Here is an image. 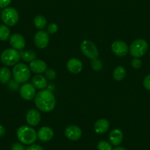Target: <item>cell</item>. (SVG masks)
Segmentation results:
<instances>
[{
  "mask_svg": "<svg viewBox=\"0 0 150 150\" xmlns=\"http://www.w3.org/2000/svg\"><path fill=\"white\" fill-rule=\"evenodd\" d=\"M131 65H132V67L133 69H138L142 66V63H141V60L139 58H138V57H134L132 60V62H131Z\"/></svg>",
  "mask_w": 150,
  "mask_h": 150,
  "instance_id": "obj_29",
  "label": "cell"
},
{
  "mask_svg": "<svg viewBox=\"0 0 150 150\" xmlns=\"http://www.w3.org/2000/svg\"><path fill=\"white\" fill-rule=\"evenodd\" d=\"M17 138L21 143L27 145H31L35 142L38 135L35 130L31 127L23 125L18 129L16 132Z\"/></svg>",
  "mask_w": 150,
  "mask_h": 150,
  "instance_id": "obj_2",
  "label": "cell"
},
{
  "mask_svg": "<svg viewBox=\"0 0 150 150\" xmlns=\"http://www.w3.org/2000/svg\"><path fill=\"white\" fill-rule=\"evenodd\" d=\"M143 84H144V88H145L146 89L150 91V74L147 75L146 77L144 78Z\"/></svg>",
  "mask_w": 150,
  "mask_h": 150,
  "instance_id": "obj_31",
  "label": "cell"
},
{
  "mask_svg": "<svg viewBox=\"0 0 150 150\" xmlns=\"http://www.w3.org/2000/svg\"><path fill=\"white\" fill-rule=\"evenodd\" d=\"M30 69L36 74H41L45 73L47 69V65L44 60L39 59H35L30 63Z\"/></svg>",
  "mask_w": 150,
  "mask_h": 150,
  "instance_id": "obj_13",
  "label": "cell"
},
{
  "mask_svg": "<svg viewBox=\"0 0 150 150\" xmlns=\"http://www.w3.org/2000/svg\"><path fill=\"white\" fill-rule=\"evenodd\" d=\"M5 134V129L2 125H0V137L4 136Z\"/></svg>",
  "mask_w": 150,
  "mask_h": 150,
  "instance_id": "obj_35",
  "label": "cell"
},
{
  "mask_svg": "<svg viewBox=\"0 0 150 150\" xmlns=\"http://www.w3.org/2000/svg\"><path fill=\"white\" fill-rule=\"evenodd\" d=\"M91 67L94 71H99L102 70V68H103V64H102V62L100 60L96 58L95 59V60H92Z\"/></svg>",
  "mask_w": 150,
  "mask_h": 150,
  "instance_id": "obj_26",
  "label": "cell"
},
{
  "mask_svg": "<svg viewBox=\"0 0 150 150\" xmlns=\"http://www.w3.org/2000/svg\"><path fill=\"white\" fill-rule=\"evenodd\" d=\"M109 141L112 145L119 146L123 141V132L119 129H112L109 134Z\"/></svg>",
  "mask_w": 150,
  "mask_h": 150,
  "instance_id": "obj_16",
  "label": "cell"
},
{
  "mask_svg": "<svg viewBox=\"0 0 150 150\" xmlns=\"http://www.w3.org/2000/svg\"><path fill=\"white\" fill-rule=\"evenodd\" d=\"M21 58L25 62H32L36 57V54L32 50H25L20 52Z\"/></svg>",
  "mask_w": 150,
  "mask_h": 150,
  "instance_id": "obj_23",
  "label": "cell"
},
{
  "mask_svg": "<svg viewBox=\"0 0 150 150\" xmlns=\"http://www.w3.org/2000/svg\"><path fill=\"white\" fill-rule=\"evenodd\" d=\"M97 148L99 150H112L110 143L106 141H101L100 142H99Z\"/></svg>",
  "mask_w": 150,
  "mask_h": 150,
  "instance_id": "obj_25",
  "label": "cell"
},
{
  "mask_svg": "<svg viewBox=\"0 0 150 150\" xmlns=\"http://www.w3.org/2000/svg\"><path fill=\"white\" fill-rule=\"evenodd\" d=\"M32 84L35 88L44 90L47 86V81L46 77L41 74H36L32 80Z\"/></svg>",
  "mask_w": 150,
  "mask_h": 150,
  "instance_id": "obj_19",
  "label": "cell"
},
{
  "mask_svg": "<svg viewBox=\"0 0 150 150\" xmlns=\"http://www.w3.org/2000/svg\"><path fill=\"white\" fill-rule=\"evenodd\" d=\"M45 75L47 78H48L49 80H54L57 77V74H56V72L55 71L53 70L52 69H47V71H45Z\"/></svg>",
  "mask_w": 150,
  "mask_h": 150,
  "instance_id": "obj_27",
  "label": "cell"
},
{
  "mask_svg": "<svg viewBox=\"0 0 150 150\" xmlns=\"http://www.w3.org/2000/svg\"><path fill=\"white\" fill-rule=\"evenodd\" d=\"M38 138H39L41 141L47 142L50 141L54 135L53 130L49 127H43L38 130L37 133Z\"/></svg>",
  "mask_w": 150,
  "mask_h": 150,
  "instance_id": "obj_17",
  "label": "cell"
},
{
  "mask_svg": "<svg viewBox=\"0 0 150 150\" xmlns=\"http://www.w3.org/2000/svg\"><path fill=\"white\" fill-rule=\"evenodd\" d=\"M26 120L30 126H37L41 122V113L35 109H30L26 114Z\"/></svg>",
  "mask_w": 150,
  "mask_h": 150,
  "instance_id": "obj_14",
  "label": "cell"
},
{
  "mask_svg": "<svg viewBox=\"0 0 150 150\" xmlns=\"http://www.w3.org/2000/svg\"><path fill=\"white\" fill-rule=\"evenodd\" d=\"M148 50V44L144 39H136L131 44L129 53L134 57H141L146 53Z\"/></svg>",
  "mask_w": 150,
  "mask_h": 150,
  "instance_id": "obj_6",
  "label": "cell"
},
{
  "mask_svg": "<svg viewBox=\"0 0 150 150\" xmlns=\"http://www.w3.org/2000/svg\"><path fill=\"white\" fill-rule=\"evenodd\" d=\"M35 104L38 109L42 112H50L53 110L55 107V97L51 91L44 89L35 95Z\"/></svg>",
  "mask_w": 150,
  "mask_h": 150,
  "instance_id": "obj_1",
  "label": "cell"
},
{
  "mask_svg": "<svg viewBox=\"0 0 150 150\" xmlns=\"http://www.w3.org/2000/svg\"><path fill=\"white\" fill-rule=\"evenodd\" d=\"M25 150H44L41 146L38 144H31L30 146L27 147Z\"/></svg>",
  "mask_w": 150,
  "mask_h": 150,
  "instance_id": "obj_34",
  "label": "cell"
},
{
  "mask_svg": "<svg viewBox=\"0 0 150 150\" xmlns=\"http://www.w3.org/2000/svg\"><path fill=\"white\" fill-rule=\"evenodd\" d=\"M11 150H25V147L21 143H14L11 146Z\"/></svg>",
  "mask_w": 150,
  "mask_h": 150,
  "instance_id": "obj_30",
  "label": "cell"
},
{
  "mask_svg": "<svg viewBox=\"0 0 150 150\" xmlns=\"http://www.w3.org/2000/svg\"><path fill=\"white\" fill-rule=\"evenodd\" d=\"M47 24V20L44 16H36L34 18V25L38 30H43Z\"/></svg>",
  "mask_w": 150,
  "mask_h": 150,
  "instance_id": "obj_22",
  "label": "cell"
},
{
  "mask_svg": "<svg viewBox=\"0 0 150 150\" xmlns=\"http://www.w3.org/2000/svg\"><path fill=\"white\" fill-rule=\"evenodd\" d=\"M11 72L8 68L3 67L0 69V83L7 84L11 81Z\"/></svg>",
  "mask_w": 150,
  "mask_h": 150,
  "instance_id": "obj_21",
  "label": "cell"
},
{
  "mask_svg": "<svg viewBox=\"0 0 150 150\" xmlns=\"http://www.w3.org/2000/svg\"><path fill=\"white\" fill-rule=\"evenodd\" d=\"M1 61L7 66H15L21 59L20 52L15 49H6L1 54Z\"/></svg>",
  "mask_w": 150,
  "mask_h": 150,
  "instance_id": "obj_4",
  "label": "cell"
},
{
  "mask_svg": "<svg viewBox=\"0 0 150 150\" xmlns=\"http://www.w3.org/2000/svg\"><path fill=\"white\" fill-rule=\"evenodd\" d=\"M126 69L124 66H119L114 69L113 72H112V76H113V78L116 81H121V80H123L124 78L126 76Z\"/></svg>",
  "mask_w": 150,
  "mask_h": 150,
  "instance_id": "obj_20",
  "label": "cell"
},
{
  "mask_svg": "<svg viewBox=\"0 0 150 150\" xmlns=\"http://www.w3.org/2000/svg\"><path fill=\"white\" fill-rule=\"evenodd\" d=\"M20 96L24 100L30 101L35 96V88L31 83H24L19 90Z\"/></svg>",
  "mask_w": 150,
  "mask_h": 150,
  "instance_id": "obj_9",
  "label": "cell"
},
{
  "mask_svg": "<svg viewBox=\"0 0 150 150\" xmlns=\"http://www.w3.org/2000/svg\"><path fill=\"white\" fill-rule=\"evenodd\" d=\"M57 30H58V26L54 23H51L49 24L48 27H47V33L50 34H54L57 33Z\"/></svg>",
  "mask_w": 150,
  "mask_h": 150,
  "instance_id": "obj_28",
  "label": "cell"
},
{
  "mask_svg": "<svg viewBox=\"0 0 150 150\" xmlns=\"http://www.w3.org/2000/svg\"><path fill=\"white\" fill-rule=\"evenodd\" d=\"M111 50L116 56L124 57L128 53V47L126 43L122 41H116L111 45Z\"/></svg>",
  "mask_w": 150,
  "mask_h": 150,
  "instance_id": "obj_10",
  "label": "cell"
},
{
  "mask_svg": "<svg viewBox=\"0 0 150 150\" xmlns=\"http://www.w3.org/2000/svg\"><path fill=\"white\" fill-rule=\"evenodd\" d=\"M110 123L107 119H101L96 121L94 124L93 129L94 131L98 134H103L109 129Z\"/></svg>",
  "mask_w": 150,
  "mask_h": 150,
  "instance_id": "obj_18",
  "label": "cell"
},
{
  "mask_svg": "<svg viewBox=\"0 0 150 150\" xmlns=\"http://www.w3.org/2000/svg\"><path fill=\"white\" fill-rule=\"evenodd\" d=\"M149 57H150V54H149Z\"/></svg>",
  "mask_w": 150,
  "mask_h": 150,
  "instance_id": "obj_37",
  "label": "cell"
},
{
  "mask_svg": "<svg viewBox=\"0 0 150 150\" xmlns=\"http://www.w3.org/2000/svg\"><path fill=\"white\" fill-rule=\"evenodd\" d=\"M112 150H127L126 149L123 148V147H116L115 149H112Z\"/></svg>",
  "mask_w": 150,
  "mask_h": 150,
  "instance_id": "obj_36",
  "label": "cell"
},
{
  "mask_svg": "<svg viewBox=\"0 0 150 150\" xmlns=\"http://www.w3.org/2000/svg\"><path fill=\"white\" fill-rule=\"evenodd\" d=\"M1 18L5 25L12 27L18 23V19H19V14L16 9L11 7H8L5 8L2 12Z\"/></svg>",
  "mask_w": 150,
  "mask_h": 150,
  "instance_id": "obj_5",
  "label": "cell"
},
{
  "mask_svg": "<svg viewBox=\"0 0 150 150\" xmlns=\"http://www.w3.org/2000/svg\"><path fill=\"white\" fill-rule=\"evenodd\" d=\"M9 41L11 47L16 50H21L25 47L24 38L18 33H15L11 35Z\"/></svg>",
  "mask_w": 150,
  "mask_h": 150,
  "instance_id": "obj_12",
  "label": "cell"
},
{
  "mask_svg": "<svg viewBox=\"0 0 150 150\" xmlns=\"http://www.w3.org/2000/svg\"><path fill=\"white\" fill-rule=\"evenodd\" d=\"M65 135L71 141H77L82 136V130L78 126L71 125L65 129Z\"/></svg>",
  "mask_w": 150,
  "mask_h": 150,
  "instance_id": "obj_11",
  "label": "cell"
},
{
  "mask_svg": "<svg viewBox=\"0 0 150 150\" xmlns=\"http://www.w3.org/2000/svg\"><path fill=\"white\" fill-rule=\"evenodd\" d=\"M18 87H19V83H18L17 82H16L15 80H11L9 82V88L11 90H18Z\"/></svg>",
  "mask_w": 150,
  "mask_h": 150,
  "instance_id": "obj_32",
  "label": "cell"
},
{
  "mask_svg": "<svg viewBox=\"0 0 150 150\" xmlns=\"http://www.w3.org/2000/svg\"><path fill=\"white\" fill-rule=\"evenodd\" d=\"M66 66L68 70L72 74H79L83 69V63L77 58H71Z\"/></svg>",
  "mask_w": 150,
  "mask_h": 150,
  "instance_id": "obj_15",
  "label": "cell"
},
{
  "mask_svg": "<svg viewBox=\"0 0 150 150\" xmlns=\"http://www.w3.org/2000/svg\"><path fill=\"white\" fill-rule=\"evenodd\" d=\"M80 50L82 52L91 60H95L99 57V50L96 46L92 41L84 40L80 44Z\"/></svg>",
  "mask_w": 150,
  "mask_h": 150,
  "instance_id": "obj_7",
  "label": "cell"
},
{
  "mask_svg": "<svg viewBox=\"0 0 150 150\" xmlns=\"http://www.w3.org/2000/svg\"><path fill=\"white\" fill-rule=\"evenodd\" d=\"M11 3V0H0V8H6Z\"/></svg>",
  "mask_w": 150,
  "mask_h": 150,
  "instance_id": "obj_33",
  "label": "cell"
},
{
  "mask_svg": "<svg viewBox=\"0 0 150 150\" xmlns=\"http://www.w3.org/2000/svg\"><path fill=\"white\" fill-rule=\"evenodd\" d=\"M50 42V37L47 32L40 30L35 35L34 43L37 47L40 49H45Z\"/></svg>",
  "mask_w": 150,
  "mask_h": 150,
  "instance_id": "obj_8",
  "label": "cell"
},
{
  "mask_svg": "<svg viewBox=\"0 0 150 150\" xmlns=\"http://www.w3.org/2000/svg\"><path fill=\"white\" fill-rule=\"evenodd\" d=\"M30 70L24 63H17L13 69V80L18 83H26L30 79Z\"/></svg>",
  "mask_w": 150,
  "mask_h": 150,
  "instance_id": "obj_3",
  "label": "cell"
},
{
  "mask_svg": "<svg viewBox=\"0 0 150 150\" xmlns=\"http://www.w3.org/2000/svg\"><path fill=\"white\" fill-rule=\"evenodd\" d=\"M11 37V30L5 24H0V41H5Z\"/></svg>",
  "mask_w": 150,
  "mask_h": 150,
  "instance_id": "obj_24",
  "label": "cell"
}]
</instances>
